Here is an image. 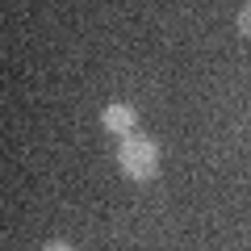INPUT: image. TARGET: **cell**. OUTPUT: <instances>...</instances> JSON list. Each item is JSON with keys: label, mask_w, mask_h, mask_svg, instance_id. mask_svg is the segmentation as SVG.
I'll use <instances>...</instances> for the list:
<instances>
[{"label": "cell", "mask_w": 251, "mask_h": 251, "mask_svg": "<svg viewBox=\"0 0 251 251\" xmlns=\"http://www.w3.org/2000/svg\"><path fill=\"white\" fill-rule=\"evenodd\" d=\"M42 251H75V247H72V243H67V239H50V243H46Z\"/></svg>", "instance_id": "obj_4"}, {"label": "cell", "mask_w": 251, "mask_h": 251, "mask_svg": "<svg viewBox=\"0 0 251 251\" xmlns=\"http://www.w3.org/2000/svg\"><path fill=\"white\" fill-rule=\"evenodd\" d=\"M234 21H239V34H243V38L251 42V0H247V4L239 9V17H234Z\"/></svg>", "instance_id": "obj_3"}, {"label": "cell", "mask_w": 251, "mask_h": 251, "mask_svg": "<svg viewBox=\"0 0 251 251\" xmlns=\"http://www.w3.org/2000/svg\"><path fill=\"white\" fill-rule=\"evenodd\" d=\"M100 126H105L109 134L126 138V134H134V126H138V109L130 100H113V105L100 109Z\"/></svg>", "instance_id": "obj_2"}, {"label": "cell", "mask_w": 251, "mask_h": 251, "mask_svg": "<svg viewBox=\"0 0 251 251\" xmlns=\"http://www.w3.org/2000/svg\"><path fill=\"white\" fill-rule=\"evenodd\" d=\"M117 172H122L126 180H134V184H151L155 176H159V143H155L151 134H143V130H134V134H126L122 143H117Z\"/></svg>", "instance_id": "obj_1"}]
</instances>
